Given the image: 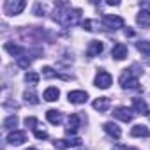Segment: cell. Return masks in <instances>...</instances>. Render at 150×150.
Here are the masks:
<instances>
[{
	"label": "cell",
	"instance_id": "1",
	"mask_svg": "<svg viewBox=\"0 0 150 150\" xmlns=\"http://www.w3.org/2000/svg\"><path fill=\"white\" fill-rule=\"evenodd\" d=\"M80 18H81V9H71V7L65 9L64 13L55 11V16H53V20L58 21L62 27H72V25H76L80 21Z\"/></svg>",
	"mask_w": 150,
	"mask_h": 150
},
{
	"label": "cell",
	"instance_id": "2",
	"mask_svg": "<svg viewBox=\"0 0 150 150\" xmlns=\"http://www.w3.org/2000/svg\"><path fill=\"white\" fill-rule=\"evenodd\" d=\"M139 74H141V71H136V67H132V69H125L122 74H120V85H122V88H131V90H138L139 88Z\"/></svg>",
	"mask_w": 150,
	"mask_h": 150
},
{
	"label": "cell",
	"instance_id": "3",
	"mask_svg": "<svg viewBox=\"0 0 150 150\" xmlns=\"http://www.w3.org/2000/svg\"><path fill=\"white\" fill-rule=\"evenodd\" d=\"M103 27L106 30H117L124 27V18L117 16V14H104L103 16Z\"/></svg>",
	"mask_w": 150,
	"mask_h": 150
},
{
	"label": "cell",
	"instance_id": "4",
	"mask_svg": "<svg viewBox=\"0 0 150 150\" xmlns=\"http://www.w3.org/2000/svg\"><path fill=\"white\" fill-rule=\"evenodd\" d=\"M25 2L23 0H7V2L4 4V13L7 14V16H16V14H20L23 9H25Z\"/></svg>",
	"mask_w": 150,
	"mask_h": 150
},
{
	"label": "cell",
	"instance_id": "5",
	"mask_svg": "<svg viewBox=\"0 0 150 150\" xmlns=\"http://www.w3.org/2000/svg\"><path fill=\"white\" fill-rule=\"evenodd\" d=\"M111 81H113V78H111V74H110V72H106V71H99L94 83H96L97 88H110Z\"/></svg>",
	"mask_w": 150,
	"mask_h": 150
},
{
	"label": "cell",
	"instance_id": "6",
	"mask_svg": "<svg viewBox=\"0 0 150 150\" xmlns=\"http://www.w3.org/2000/svg\"><path fill=\"white\" fill-rule=\"evenodd\" d=\"M53 145H55V148H58V150H65V148H71V146H80V145H81V139H80V138H72V139H55Z\"/></svg>",
	"mask_w": 150,
	"mask_h": 150
},
{
	"label": "cell",
	"instance_id": "7",
	"mask_svg": "<svg viewBox=\"0 0 150 150\" xmlns=\"http://www.w3.org/2000/svg\"><path fill=\"white\" fill-rule=\"evenodd\" d=\"M67 99H69L72 104H83V103H87L88 94L83 92V90H72V92L67 94Z\"/></svg>",
	"mask_w": 150,
	"mask_h": 150
},
{
	"label": "cell",
	"instance_id": "8",
	"mask_svg": "<svg viewBox=\"0 0 150 150\" xmlns=\"http://www.w3.org/2000/svg\"><path fill=\"white\" fill-rule=\"evenodd\" d=\"M78 127H80V115L78 113H72L69 117V122H67V129H65V134L67 136H72L78 132Z\"/></svg>",
	"mask_w": 150,
	"mask_h": 150
},
{
	"label": "cell",
	"instance_id": "9",
	"mask_svg": "<svg viewBox=\"0 0 150 150\" xmlns=\"http://www.w3.org/2000/svg\"><path fill=\"white\" fill-rule=\"evenodd\" d=\"M113 117L122 120V122H131L132 120V111L129 108H125V106H118V108L113 110Z\"/></svg>",
	"mask_w": 150,
	"mask_h": 150
},
{
	"label": "cell",
	"instance_id": "10",
	"mask_svg": "<svg viewBox=\"0 0 150 150\" xmlns=\"http://www.w3.org/2000/svg\"><path fill=\"white\" fill-rule=\"evenodd\" d=\"M103 50H104V44L101 41H90L88 42V48H87V57L88 58H94L99 53H103Z\"/></svg>",
	"mask_w": 150,
	"mask_h": 150
},
{
	"label": "cell",
	"instance_id": "11",
	"mask_svg": "<svg viewBox=\"0 0 150 150\" xmlns=\"http://www.w3.org/2000/svg\"><path fill=\"white\" fill-rule=\"evenodd\" d=\"M23 141H27V134L23 131H11L7 134V143L9 145H21Z\"/></svg>",
	"mask_w": 150,
	"mask_h": 150
},
{
	"label": "cell",
	"instance_id": "12",
	"mask_svg": "<svg viewBox=\"0 0 150 150\" xmlns=\"http://www.w3.org/2000/svg\"><path fill=\"white\" fill-rule=\"evenodd\" d=\"M111 57H113L115 60H124V58L127 57V46L122 44V42H117V44L113 46V50H111Z\"/></svg>",
	"mask_w": 150,
	"mask_h": 150
},
{
	"label": "cell",
	"instance_id": "13",
	"mask_svg": "<svg viewBox=\"0 0 150 150\" xmlns=\"http://www.w3.org/2000/svg\"><path fill=\"white\" fill-rule=\"evenodd\" d=\"M94 110H97L99 113H104V111H108L110 110V106H111V101H110V97H99V99H96L94 101Z\"/></svg>",
	"mask_w": 150,
	"mask_h": 150
},
{
	"label": "cell",
	"instance_id": "14",
	"mask_svg": "<svg viewBox=\"0 0 150 150\" xmlns=\"http://www.w3.org/2000/svg\"><path fill=\"white\" fill-rule=\"evenodd\" d=\"M131 136H134V138H148V136H150V131H148L146 125L138 124V125H134V127L131 129Z\"/></svg>",
	"mask_w": 150,
	"mask_h": 150
},
{
	"label": "cell",
	"instance_id": "15",
	"mask_svg": "<svg viewBox=\"0 0 150 150\" xmlns=\"http://www.w3.org/2000/svg\"><path fill=\"white\" fill-rule=\"evenodd\" d=\"M132 108H134L136 113H139V115H148V113H150L146 103H145L143 99H139V97H134V99H132Z\"/></svg>",
	"mask_w": 150,
	"mask_h": 150
},
{
	"label": "cell",
	"instance_id": "16",
	"mask_svg": "<svg viewBox=\"0 0 150 150\" xmlns=\"http://www.w3.org/2000/svg\"><path fill=\"white\" fill-rule=\"evenodd\" d=\"M136 21L141 28H150V11H139L136 16Z\"/></svg>",
	"mask_w": 150,
	"mask_h": 150
},
{
	"label": "cell",
	"instance_id": "17",
	"mask_svg": "<svg viewBox=\"0 0 150 150\" xmlns=\"http://www.w3.org/2000/svg\"><path fill=\"white\" fill-rule=\"evenodd\" d=\"M6 50L13 55V57H16V58H21V57H25V50L21 48V46H18V44H13V42H6Z\"/></svg>",
	"mask_w": 150,
	"mask_h": 150
},
{
	"label": "cell",
	"instance_id": "18",
	"mask_svg": "<svg viewBox=\"0 0 150 150\" xmlns=\"http://www.w3.org/2000/svg\"><path fill=\"white\" fill-rule=\"evenodd\" d=\"M104 131H106L111 138H115V139H118V138H120V134H122L120 127H118L117 124H113V122H106V124H104Z\"/></svg>",
	"mask_w": 150,
	"mask_h": 150
},
{
	"label": "cell",
	"instance_id": "19",
	"mask_svg": "<svg viewBox=\"0 0 150 150\" xmlns=\"http://www.w3.org/2000/svg\"><path fill=\"white\" fill-rule=\"evenodd\" d=\"M44 101H50V103H53V101H57L58 97H60V90L57 88V87H48L46 90H44Z\"/></svg>",
	"mask_w": 150,
	"mask_h": 150
},
{
	"label": "cell",
	"instance_id": "20",
	"mask_svg": "<svg viewBox=\"0 0 150 150\" xmlns=\"http://www.w3.org/2000/svg\"><path fill=\"white\" fill-rule=\"evenodd\" d=\"M42 76L44 78H48V80H51V78H62V80H69V76H64V74H60V72H57L55 69H51V67H42Z\"/></svg>",
	"mask_w": 150,
	"mask_h": 150
},
{
	"label": "cell",
	"instance_id": "21",
	"mask_svg": "<svg viewBox=\"0 0 150 150\" xmlns=\"http://www.w3.org/2000/svg\"><path fill=\"white\" fill-rule=\"evenodd\" d=\"M46 118H48L53 125H58V124L62 122V113H60V111H57V110H48Z\"/></svg>",
	"mask_w": 150,
	"mask_h": 150
},
{
	"label": "cell",
	"instance_id": "22",
	"mask_svg": "<svg viewBox=\"0 0 150 150\" xmlns=\"http://www.w3.org/2000/svg\"><path fill=\"white\" fill-rule=\"evenodd\" d=\"M25 81H27L28 85H37V83H39V74H37V72L28 71V72L25 74Z\"/></svg>",
	"mask_w": 150,
	"mask_h": 150
},
{
	"label": "cell",
	"instance_id": "23",
	"mask_svg": "<svg viewBox=\"0 0 150 150\" xmlns=\"http://www.w3.org/2000/svg\"><path fill=\"white\" fill-rule=\"evenodd\" d=\"M18 125V117L16 115H11V117H7L6 120H4V127L6 129H13V127H16Z\"/></svg>",
	"mask_w": 150,
	"mask_h": 150
},
{
	"label": "cell",
	"instance_id": "24",
	"mask_svg": "<svg viewBox=\"0 0 150 150\" xmlns=\"http://www.w3.org/2000/svg\"><path fill=\"white\" fill-rule=\"evenodd\" d=\"M136 48H138L141 53L150 55V42H148V41H139V42H136Z\"/></svg>",
	"mask_w": 150,
	"mask_h": 150
},
{
	"label": "cell",
	"instance_id": "25",
	"mask_svg": "<svg viewBox=\"0 0 150 150\" xmlns=\"http://www.w3.org/2000/svg\"><path fill=\"white\" fill-rule=\"evenodd\" d=\"M23 97H25V101H27L28 104H39V99H37V96H35L34 92H28V90H27V92L23 94Z\"/></svg>",
	"mask_w": 150,
	"mask_h": 150
},
{
	"label": "cell",
	"instance_id": "26",
	"mask_svg": "<svg viewBox=\"0 0 150 150\" xmlns=\"http://www.w3.org/2000/svg\"><path fill=\"white\" fill-rule=\"evenodd\" d=\"M37 124H39V120H37L35 117H27V118H25V125H27V127H30V129H34V131H35Z\"/></svg>",
	"mask_w": 150,
	"mask_h": 150
},
{
	"label": "cell",
	"instance_id": "27",
	"mask_svg": "<svg viewBox=\"0 0 150 150\" xmlns=\"http://www.w3.org/2000/svg\"><path fill=\"white\" fill-rule=\"evenodd\" d=\"M44 13H46V7L42 4H35L34 6V14L35 16H44Z\"/></svg>",
	"mask_w": 150,
	"mask_h": 150
},
{
	"label": "cell",
	"instance_id": "28",
	"mask_svg": "<svg viewBox=\"0 0 150 150\" xmlns=\"http://www.w3.org/2000/svg\"><path fill=\"white\" fill-rule=\"evenodd\" d=\"M30 64H32V60H30L28 57H21V58H18V65L23 67V69H28Z\"/></svg>",
	"mask_w": 150,
	"mask_h": 150
},
{
	"label": "cell",
	"instance_id": "29",
	"mask_svg": "<svg viewBox=\"0 0 150 150\" xmlns=\"http://www.w3.org/2000/svg\"><path fill=\"white\" fill-rule=\"evenodd\" d=\"M81 27L85 28V30H88V32H94L96 28H94V21L92 20H85V21H81Z\"/></svg>",
	"mask_w": 150,
	"mask_h": 150
},
{
	"label": "cell",
	"instance_id": "30",
	"mask_svg": "<svg viewBox=\"0 0 150 150\" xmlns=\"http://www.w3.org/2000/svg\"><path fill=\"white\" fill-rule=\"evenodd\" d=\"M34 134H35L37 139H46V138H48V132H44V131H37V129H35Z\"/></svg>",
	"mask_w": 150,
	"mask_h": 150
},
{
	"label": "cell",
	"instance_id": "31",
	"mask_svg": "<svg viewBox=\"0 0 150 150\" xmlns=\"http://www.w3.org/2000/svg\"><path fill=\"white\" fill-rule=\"evenodd\" d=\"M125 35H129V37H132V35H134V32H132V30H129V28H125Z\"/></svg>",
	"mask_w": 150,
	"mask_h": 150
},
{
	"label": "cell",
	"instance_id": "32",
	"mask_svg": "<svg viewBox=\"0 0 150 150\" xmlns=\"http://www.w3.org/2000/svg\"><path fill=\"white\" fill-rule=\"evenodd\" d=\"M113 150H127V148H125L124 145H118V146H117V148H113Z\"/></svg>",
	"mask_w": 150,
	"mask_h": 150
},
{
	"label": "cell",
	"instance_id": "33",
	"mask_svg": "<svg viewBox=\"0 0 150 150\" xmlns=\"http://www.w3.org/2000/svg\"><path fill=\"white\" fill-rule=\"evenodd\" d=\"M27 150H37V148H27Z\"/></svg>",
	"mask_w": 150,
	"mask_h": 150
}]
</instances>
